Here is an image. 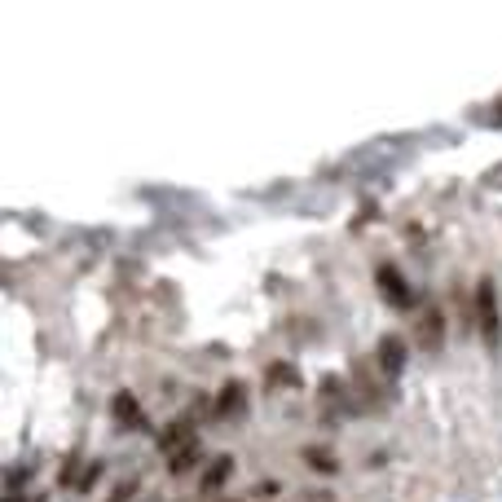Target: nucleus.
I'll use <instances>...</instances> for the list:
<instances>
[{
    "mask_svg": "<svg viewBox=\"0 0 502 502\" xmlns=\"http://www.w3.org/2000/svg\"><path fill=\"white\" fill-rule=\"evenodd\" d=\"M476 327L480 335L494 344L498 339V296H494V278H480L476 282Z\"/></svg>",
    "mask_w": 502,
    "mask_h": 502,
    "instance_id": "nucleus-1",
    "label": "nucleus"
},
{
    "mask_svg": "<svg viewBox=\"0 0 502 502\" xmlns=\"http://www.w3.org/2000/svg\"><path fill=\"white\" fill-rule=\"evenodd\" d=\"M379 291H384V300L397 304V308H410V304H414V291L405 287V278L393 265L379 269Z\"/></svg>",
    "mask_w": 502,
    "mask_h": 502,
    "instance_id": "nucleus-2",
    "label": "nucleus"
},
{
    "mask_svg": "<svg viewBox=\"0 0 502 502\" xmlns=\"http://www.w3.org/2000/svg\"><path fill=\"white\" fill-rule=\"evenodd\" d=\"M440 327H445V322H440V308H428V313L419 317V344H423L428 353L440 348Z\"/></svg>",
    "mask_w": 502,
    "mask_h": 502,
    "instance_id": "nucleus-3",
    "label": "nucleus"
},
{
    "mask_svg": "<svg viewBox=\"0 0 502 502\" xmlns=\"http://www.w3.org/2000/svg\"><path fill=\"white\" fill-rule=\"evenodd\" d=\"M379 362H384L388 374H397V370L405 366V348H402L397 335H384V339H379Z\"/></svg>",
    "mask_w": 502,
    "mask_h": 502,
    "instance_id": "nucleus-4",
    "label": "nucleus"
},
{
    "mask_svg": "<svg viewBox=\"0 0 502 502\" xmlns=\"http://www.w3.org/2000/svg\"><path fill=\"white\" fill-rule=\"evenodd\" d=\"M115 419H119V428H137V423H141V410H137V402L128 393L115 397Z\"/></svg>",
    "mask_w": 502,
    "mask_h": 502,
    "instance_id": "nucleus-5",
    "label": "nucleus"
},
{
    "mask_svg": "<svg viewBox=\"0 0 502 502\" xmlns=\"http://www.w3.org/2000/svg\"><path fill=\"white\" fill-rule=\"evenodd\" d=\"M242 402H247V388L242 384H225V393L216 402V414H234V410H242Z\"/></svg>",
    "mask_w": 502,
    "mask_h": 502,
    "instance_id": "nucleus-6",
    "label": "nucleus"
},
{
    "mask_svg": "<svg viewBox=\"0 0 502 502\" xmlns=\"http://www.w3.org/2000/svg\"><path fill=\"white\" fill-rule=\"evenodd\" d=\"M225 476H230V459H221V463H216V468L207 471V489H212V485H221V480H225Z\"/></svg>",
    "mask_w": 502,
    "mask_h": 502,
    "instance_id": "nucleus-7",
    "label": "nucleus"
},
{
    "mask_svg": "<svg viewBox=\"0 0 502 502\" xmlns=\"http://www.w3.org/2000/svg\"><path fill=\"white\" fill-rule=\"evenodd\" d=\"M308 463H313V468H327V471L335 468L331 459H327V454H317V450H308Z\"/></svg>",
    "mask_w": 502,
    "mask_h": 502,
    "instance_id": "nucleus-8",
    "label": "nucleus"
},
{
    "mask_svg": "<svg viewBox=\"0 0 502 502\" xmlns=\"http://www.w3.org/2000/svg\"><path fill=\"white\" fill-rule=\"evenodd\" d=\"M128 498H133V480H124V485H119V494H115L110 502H128Z\"/></svg>",
    "mask_w": 502,
    "mask_h": 502,
    "instance_id": "nucleus-9",
    "label": "nucleus"
}]
</instances>
